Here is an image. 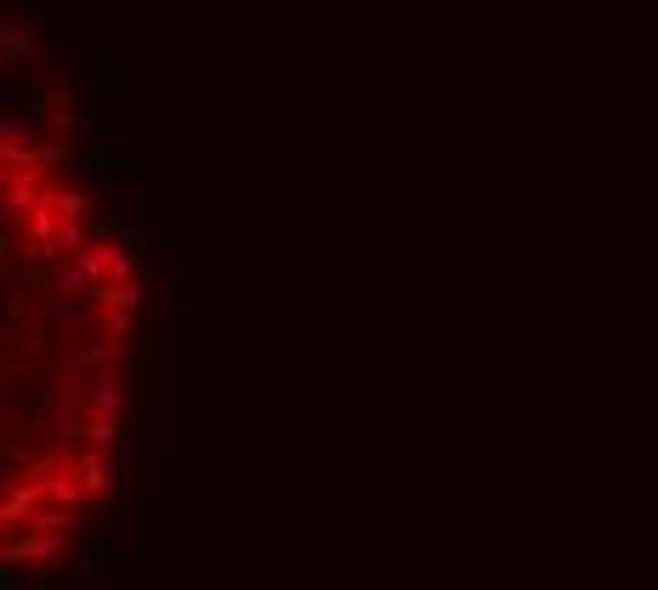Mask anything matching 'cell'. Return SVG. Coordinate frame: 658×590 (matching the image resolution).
Returning a JSON list of instances; mask_svg holds the SVG:
<instances>
[{
  "label": "cell",
  "instance_id": "obj_5",
  "mask_svg": "<svg viewBox=\"0 0 658 590\" xmlns=\"http://www.w3.org/2000/svg\"><path fill=\"white\" fill-rule=\"evenodd\" d=\"M40 488H46V500H57V505H80V500H86L74 460H69V466H57V471H46V477H40Z\"/></svg>",
  "mask_w": 658,
  "mask_h": 590
},
{
  "label": "cell",
  "instance_id": "obj_9",
  "mask_svg": "<svg viewBox=\"0 0 658 590\" xmlns=\"http://www.w3.org/2000/svg\"><path fill=\"white\" fill-rule=\"evenodd\" d=\"M23 579H18V562H0V590H18Z\"/></svg>",
  "mask_w": 658,
  "mask_h": 590
},
{
  "label": "cell",
  "instance_id": "obj_3",
  "mask_svg": "<svg viewBox=\"0 0 658 590\" xmlns=\"http://www.w3.org/2000/svg\"><path fill=\"white\" fill-rule=\"evenodd\" d=\"M74 471H80V488H86V494H108V500H120V494H125V483L108 471V460H103V449H97V443H80V454H74Z\"/></svg>",
  "mask_w": 658,
  "mask_h": 590
},
{
  "label": "cell",
  "instance_id": "obj_2",
  "mask_svg": "<svg viewBox=\"0 0 658 590\" xmlns=\"http://www.w3.org/2000/svg\"><path fill=\"white\" fill-rule=\"evenodd\" d=\"M159 449H165V415L148 409L142 426H137V443H131V454H137V494H142V500L154 494V460H159Z\"/></svg>",
  "mask_w": 658,
  "mask_h": 590
},
{
  "label": "cell",
  "instance_id": "obj_7",
  "mask_svg": "<svg viewBox=\"0 0 658 590\" xmlns=\"http://www.w3.org/2000/svg\"><path fill=\"white\" fill-rule=\"evenodd\" d=\"M74 522H80V505H52V511H35L29 528H40V534H69Z\"/></svg>",
  "mask_w": 658,
  "mask_h": 590
},
{
  "label": "cell",
  "instance_id": "obj_1",
  "mask_svg": "<svg viewBox=\"0 0 658 590\" xmlns=\"http://www.w3.org/2000/svg\"><path fill=\"white\" fill-rule=\"evenodd\" d=\"M74 573H80V579H86L91 590H108V585L137 590V579L114 573V539H103V534H91L86 545H80V556H74Z\"/></svg>",
  "mask_w": 658,
  "mask_h": 590
},
{
  "label": "cell",
  "instance_id": "obj_6",
  "mask_svg": "<svg viewBox=\"0 0 658 590\" xmlns=\"http://www.w3.org/2000/svg\"><path fill=\"white\" fill-rule=\"evenodd\" d=\"M86 415H125V375H103V381L91 386Z\"/></svg>",
  "mask_w": 658,
  "mask_h": 590
},
{
  "label": "cell",
  "instance_id": "obj_4",
  "mask_svg": "<svg viewBox=\"0 0 658 590\" xmlns=\"http://www.w3.org/2000/svg\"><path fill=\"white\" fill-rule=\"evenodd\" d=\"M40 500H46L40 477H18V483H6V500H0V511H6V522H12V528H29V517L40 511Z\"/></svg>",
  "mask_w": 658,
  "mask_h": 590
},
{
  "label": "cell",
  "instance_id": "obj_8",
  "mask_svg": "<svg viewBox=\"0 0 658 590\" xmlns=\"http://www.w3.org/2000/svg\"><path fill=\"white\" fill-rule=\"evenodd\" d=\"M131 307H108L103 313V324H97V330H103V341H131Z\"/></svg>",
  "mask_w": 658,
  "mask_h": 590
}]
</instances>
